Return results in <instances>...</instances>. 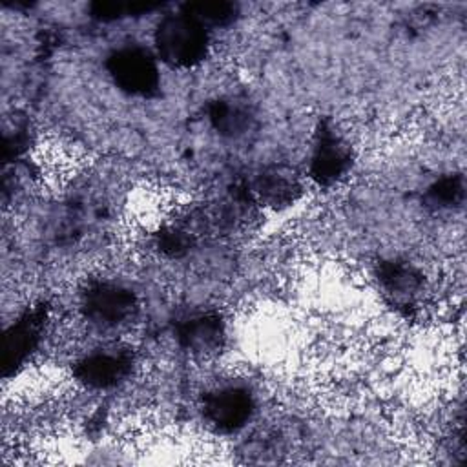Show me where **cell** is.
Returning <instances> with one entry per match:
<instances>
[{
    "instance_id": "obj_12",
    "label": "cell",
    "mask_w": 467,
    "mask_h": 467,
    "mask_svg": "<svg viewBox=\"0 0 467 467\" xmlns=\"http://www.w3.org/2000/svg\"><path fill=\"white\" fill-rule=\"evenodd\" d=\"M182 11L195 18L206 29L230 26L239 15L237 4L226 0H193L188 2Z\"/></svg>"
},
{
    "instance_id": "obj_15",
    "label": "cell",
    "mask_w": 467,
    "mask_h": 467,
    "mask_svg": "<svg viewBox=\"0 0 467 467\" xmlns=\"http://www.w3.org/2000/svg\"><path fill=\"white\" fill-rule=\"evenodd\" d=\"M159 246L168 255H182L190 250L192 237L184 230L168 228L159 235Z\"/></svg>"
},
{
    "instance_id": "obj_8",
    "label": "cell",
    "mask_w": 467,
    "mask_h": 467,
    "mask_svg": "<svg viewBox=\"0 0 467 467\" xmlns=\"http://www.w3.org/2000/svg\"><path fill=\"white\" fill-rule=\"evenodd\" d=\"M254 193L263 204L274 210H283L299 199L301 184L290 168L272 166L255 177Z\"/></svg>"
},
{
    "instance_id": "obj_10",
    "label": "cell",
    "mask_w": 467,
    "mask_h": 467,
    "mask_svg": "<svg viewBox=\"0 0 467 467\" xmlns=\"http://www.w3.org/2000/svg\"><path fill=\"white\" fill-rule=\"evenodd\" d=\"M212 126L224 137H243L252 130L254 113L237 99H217L208 108Z\"/></svg>"
},
{
    "instance_id": "obj_1",
    "label": "cell",
    "mask_w": 467,
    "mask_h": 467,
    "mask_svg": "<svg viewBox=\"0 0 467 467\" xmlns=\"http://www.w3.org/2000/svg\"><path fill=\"white\" fill-rule=\"evenodd\" d=\"M159 57L173 67H192L208 51V29L184 11L166 15L155 29Z\"/></svg>"
},
{
    "instance_id": "obj_11",
    "label": "cell",
    "mask_w": 467,
    "mask_h": 467,
    "mask_svg": "<svg viewBox=\"0 0 467 467\" xmlns=\"http://www.w3.org/2000/svg\"><path fill=\"white\" fill-rule=\"evenodd\" d=\"M379 283L398 303L410 305L421 290V275L416 268L401 261H389L379 266Z\"/></svg>"
},
{
    "instance_id": "obj_6",
    "label": "cell",
    "mask_w": 467,
    "mask_h": 467,
    "mask_svg": "<svg viewBox=\"0 0 467 467\" xmlns=\"http://www.w3.org/2000/svg\"><path fill=\"white\" fill-rule=\"evenodd\" d=\"M254 412L252 394L243 387H223L204 398V416L219 431L241 429Z\"/></svg>"
},
{
    "instance_id": "obj_5",
    "label": "cell",
    "mask_w": 467,
    "mask_h": 467,
    "mask_svg": "<svg viewBox=\"0 0 467 467\" xmlns=\"http://www.w3.org/2000/svg\"><path fill=\"white\" fill-rule=\"evenodd\" d=\"M46 308L35 306L22 314L5 332L4 337V374L16 372L22 363L29 358V354L36 348L44 323H46Z\"/></svg>"
},
{
    "instance_id": "obj_4",
    "label": "cell",
    "mask_w": 467,
    "mask_h": 467,
    "mask_svg": "<svg viewBox=\"0 0 467 467\" xmlns=\"http://www.w3.org/2000/svg\"><path fill=\"white\" fill-rule=\"evenodd\" d=\"M350 162L348 144L334 131L332 126L321 124L312 148L310 177L319 186H330L348 171Z\"/></svg>"
},
{
    "instance_id": "obj_3",
    "label": "cell",
    "mask_w": 467,
    "mask_h": 467,
    "mask_svg": "<svg viewBox=\"0 0 467 467\" xmlns=\"http://www.w3.org/2000/svg\"><path fill=\"white\" fill-rule=\"evenodd\" d=\"M137 303L131 290L117 283H95L82 297L86 317L100 327H117L135 314Z\"/></svg>"
},
{
    "instance_id": "obj_9",
    "label": "cell",
    "mask_w": 467,
    "mask_h": 467,
    "mask_svg": "<svg viewBox=\"0 0 467 467\" xmlns=\"http://www.w3.org/2000/svg\"><path fill=\"white\" fill-rule=\"evenodd\" d=\"M223 336L224 327L217 314H195L182 319L177 327V339L181 347L199 354L219 348Z\"/></svg>"
},
{
    "instance_id": "obj_14",
    "label": "cell",
    "mask_w": 467,
    "mask_h": 467,
    "mask_svg": "<svg viewBox=\"0 0 467 467\" xmlns=\"http://www.w3.org/2000/svg\"><path fill=\"white\" fill-rule=\"evenodd\" d=\"M153 7L155 4L148 2H97L91 5L93 15L100 20H115L130 15H140Z\"/></svg>"
},
{
    "instance_id": "obj_7",
    "label": "cell",
    "mask_w": 467,
    "mask_h": 467,
    "mask_svg": "<svg viewBox=\"0 0 467 467\" xmlns=\"http://www.w3.org/2000/svg\"><path fill=\"white\" fill-rule=\"evenodd\" d=\"M131 370V356L126 350H99L82 358L75 367L77 379L89 389H111Z\"/></svg>"
},
{
    "instance_id": "obj_13",
    "label": "cell",
    "mask_w": 467,
    "mask_h": 467,
    "mask_svg": "<svg viewBox=\"0 0 467 467\" xmlns=\"http://www.w3.org/2000/svg\"><path fill=\"white\" fill-rule=\"evenodd\" d=\"M465 186L462 175H445L427 190V202L438 210L454 208L463 201Z\"/></svg>"
},
{
    "instance_id": "obj_2",
    "label": "cell",
    "mask_w": 467,
    "mask_h": 467,
    "mask_svg": "<svg viewBox=\"0 0 467 467\" xmlns=\"http://www.w3.org/2000/svg\"><path fill=\"white\" fill-rule=\"evenodd\" d=\"M108 71L113 82L135 97H150L159 88V67L153 55L142 47L128 46L108 57Z\"/></svg>"
}]
</instances>
